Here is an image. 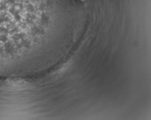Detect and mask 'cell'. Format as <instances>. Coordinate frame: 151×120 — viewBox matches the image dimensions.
I'll return each mask as SVG.
<instances>
[{
	"instance_id": "obj_1",
	"label": "cell",
	"mask_w": 151,
	"mask_h": 120,
	"mask_svg": "<svg viewBox=\"0 0 151 120\" xmlns=\"http://www.w3.org/2000/svg\"><path fill=\"white\" fill-rule=\"evenodd\" d=\"M81 1H84L85 0H81Z\"/></svg>"
}]
</instances>
